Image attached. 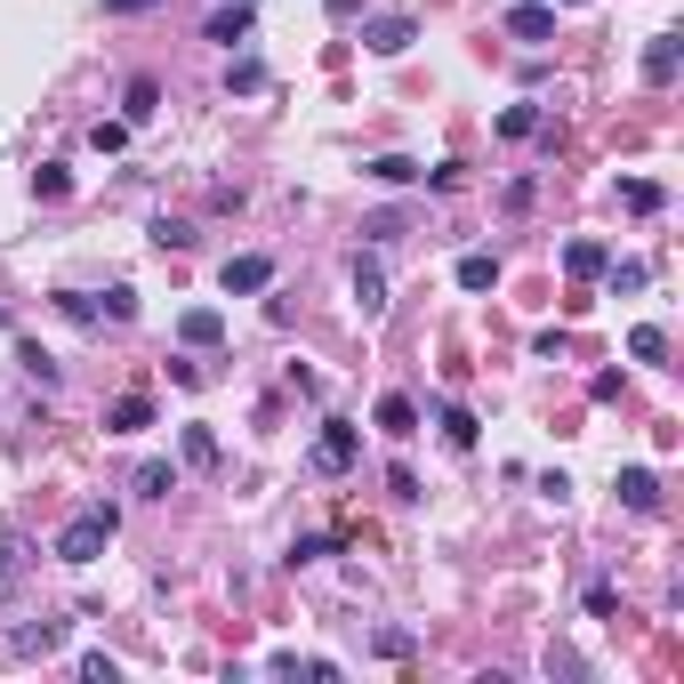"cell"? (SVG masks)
<instances>
[{
	"label": "cell",
	"mask_w": 684,
	"mask_h": 684,
	"mask_svg": "<svg viewBox=\"0 0 684 684\" xmlns=\"http://www.w3.org/2000/svg\"><path fill=\"white\" fill-rule=\"evenodd\" d=\"M330 548H339V540H322V532H306V540H290V564H322Z\"/></svg>",
	"instance_id": "29"
},
{
	"label": "cell",
	"mask_w": 684,
	"mask_h": 684,
	"mask_svg": "<svg viewBox=\"0 0 684 684\" xmlns=\"http://www.w3.org/2000/svg\"><path fill=\"white\" fill-rule=\"evenodd\" d=\"M178 339H185V346H218V339H225V315H218V306H185V315H178Z\"/></svg>",
	"instance_id": "11"
},
{
	"label": "cell",
	"mask_w": 684,
	"mask_h": 684,
	"mask_svg": "<svg viewBox=\"0 0 684 684\" xmlns=\"http://www.w3.org/2000/svg\"><path fill=\"white\" fill-rule=\"evenodd\" d=\"M620 201H628L636 218H660V210H669V185H652V178H628V185H620Z\"/></svg>",
	"instance_id": "19"
},
{
	"label": "cell",
	"mask_w": 684,
	"mask_h": 684,
	"mask_svg": "<svg viewBox=\"0 0 684 684\" xmlns=\"http://www.w3.org/2000/svg\"><path fill=\"white\" fill-rule=\"evenodd\" d=\"M363 9V0H330V16H355Z\"/></svg>",
	"instance_id": "36"
},
{
	"label": "cell",
	"mask_w": 684,
	"mask_h": 684,
	"mask_svg": "<svg viewBox=\"0 0 684 684\" xmlns=\"http://www.w3.org/2000/svg\"><path fill=\"white\" fill-rule=\"evenodd\" d=\"M435 427H443L451 451H475V411L467 403H443V411H435Z\"/></svg>",
	"instance_id": "17"
},
{
	"label": "cell",
	"mask_w": 684,
	"mask_h": 684,
	"mask_svg": "<svg viewBox=\"0 0 684 684\" xmlns=\"http://www.w3.org/2000/svg\"><path fill=\"white\" fill-rule=\"evenodd\" d=\"M620 508H628V515H660V475L652 467H620Z\"/></svg>",
	"instance_id": "8"
},
{
	"label": "cell",
	"mask_w": 684,
	"mask_h": 684,
	"mask_svg": "<svg viewBox=\"0 0 684 684\" xmlns=\"http://www.w3.org/2000/svg\"><path fill=\"white\" fill-rule=\"evenodd\" d=\"M355 306H363V322L387 315V274H379V258H355Z\"/></svg>",
	"instance_id": "10"
},
{
	"label": "cell",
	"mask_w": 684,
	"mask_h": 684,
	"mask_svg": "<svg viewBox=\"0 0 684 684\" xmlns=\"http://www.w3.org/2000/svg\"><path fill=\"white\" fill-rule=\"evenodd\" d=\"M251 33H258L251 0H218V9H210V25H201V40H218V49H242Z\"/></svg>",
	"instance_id": "4"
},
{
	"label": "cell",
	"mask_w": 684,
	"mask_h": 684,
	"mask_svg": "<svg viewBox=\"0 0 684 684\" xmlns=\"http://www.w3.org/2000/svg\"><path fill=\"white\" fill-rule=\"evenodd\" d=\"M540 121H548L540 106H508L500 113V137H540Z\"/></svg>",
	"instance_id": "24"
},
{
	"label": "cell",
	"mask_w": 684,
	"mask_h": 684,
	"mask_svg": "<svg viewBox=\"0 0 684 684\" xmlns=\"http://www.w3.org/2000/svg\"><path fill=\"white\" fill-rule=\"evenodd\" d=\"M33 194H40V201H65V194H73V178L49 161V170H33Z\"/></svg>",
	"instance_id": "28"
},
{
	"label": "cell",
	"mask_w": 684,
	"mask_h": 684,
	"mask_svg": "<svg viewBox=\"0 0 684 684\" xmlns=\"http://www.w3.org/2000/svg\"><path fill=\"white\" fill-rule=\"evenodd\" d=\"M16 370H25L33 387H57V355H49V346H33V339H16Z\"/></svg>",
	"instance_id": "20"
},
{
	"label": "cell",
	"mask_w": 684,
	"mask_h": 684,
	"mask_svg": "<svg viewBox=\"0 0 684 684\" xmlns=\"http://www.w3.org/2000/svg\"><path fill=\"white\" fill-rule=\"evenodd\" d=\"M113 532H121V508H81L65 532H57V564H97V555L113 548Z\"/></svg>",
	"instance_id": "1"
},
{
	"label": "cell",
	"mask_w": 684,
	"mask_h": 684,
	"mask_svg": "<svg viewBox=\"0 0 684 684\" xmlns=\"http://www.w3.org/2000/svg\"><path fill=\"white\" fill-rule=\"evenodd\" d=\"M411 40H419L411 16H370V25H363V49H370V57H403Z\"/></svg>",
	"instance_id": "6"
},
{
	"label": "cell",
	"mask_w": 684,
	"mask_h": 684,
	"mask_svg": "<svg viewBox=\"0 0 684 684\" xmlns=\"http://www.w3.org/2000/svg\"><path fill=\"white\" fill-rule=\"evenodd\" d=\"M81 676H89V684H113L121 669H113V660H106V652H81Z\"/></svg>",
	"instance_id": "34"
},
{
	"label": "cell",
	"mask_w": 684,
	"mask_h": 684,
	"mask_svg": "<svg viewBox=\"0 0 684 684\" xmlns=\"http://www.w3.org/2000/svg\"><path fill=\"white\" fill-rule=\"evenodd\" d=\"M588 612H596V620H612V612H620V596H612V579H588Z\"/></svg>",
	"instance_id": "33"
},
{
	"label": "cell",
	"mask_w": 684,
	"mask_h": 684,
	"mask_svg": "<svg viewBox=\"0 0 684 684\" xmlns=\"http://www.w3.org/2000/svg\"><path fill=\"white\" fill-rule=\"evenodd\" d=\"M145 9H161V0H106V16H145Z\"/></svg>",
	"instance_id": "35"
},
{
	"label": "cell",
	"mask_w": 684,
	"mask_h": 684,
	"mask_svg": "<svg viewBox=\"0 0 684 684\" xmlns=\"http://www.w3.org/2000/svg\"><path fill=\"white\" fill-rule=\"evenodd\" d=\"M225 298H258V290H274V258L266 251H242V258H225Z\"/></svg>",
	"instance_id": "3"
},
{
	"label": "cell",
	"mask_w": 684,
	"mask_h": 684,
	"mask_svg": "<svg viewBox=\"0 0 684 684\" xmlns=\"http://www.w3.org/2000/svg\"><path fill=\"white\" fill-rule=\"evenodd\" d=\"M604 266H612V258H604V242H564V274H572V282H596Z\"/></svg>",
	"instance_id": "16"
},
{
	"label": "cell",
	"mask_w": 684,
	"mask_h": 684,
	"mask_svg": "<svg viewBox=\"0 0 684 684\" xmlns=\"http://www.w3.org/2000/svg\"><path fill=\"white\" fill-rule=\"evenodd\" d=\"M106 315H113V322H137V290H130V282L106 290Z\"/></svg>",
	"instance_id": "30"
},
{
	"label": "cell",
	"mask_w": 684,
	"mask_h": 684,
	"mask_svg": "<svg viewBox=\"0 0 684 684\" xmlns=\"http://www.w3.org/2000/svg\"><path fill=\"white\" fill-rule=\"evenodd\" d=\"M0 330H9V306H0Z\"/></svg>",
	"instance_id": "37"
},
{
	"label": "cell",
	"mask_w": 684,
	"mask_h": 684,
	"mask_svg": "<svg viewBox=\"0 0 684 684\" xmlns=\"http://www.w3.org/2000/svg\"><path fill=\"white\" fill-rule=\"evenodd\" d=\"M676 65H684V40H676V33H652V40H645V81H652V89H669Z\"/></svg>",
	"instance_id": "9"
},
{
	"label": "cell",
	"mask_w": 684,
	"mask_h": 684,
	"mask_svg": "<svg viewBox=\"0 0 684 684\" xmlns=\"http://www.w3.org/2000/svg\"><path fill=\"white\" fill-rule=\"evenodd\" d=\"M185 467H218V435L210 427H185Z\"/></svg>",
	"instance_id": "25"
},
{
	"label": "cell",
	"mask_w": 684,
	"mask_h": 684,
	"mask_svg": "<svg viewBox=\"0 0 684 684\" xmlns=\"http://www.w3.org/2000/svg\"><path fill=\"white\" fill-rule=\"evenodd\" d=\"M379 435L411 443V435H419V403H411V395H379Z\"/></svg>",
	"instance_id": "13"
},
{
	"label": "cell",
	"mask_w": 684,
	"mask_h": 684,
	"mask_svg": "<svg viewBox=\"0 0 684 684\" xmlns=\"http://www.w3.org/2000/svg\"><path fill=\"white\" fill-rule=\"evenodd\" d=\"M25 564H33V548H25V532H0V596L25 579Z\"/></svg>",
	"instance_id": "18"
},
{
	"label": "cell",
	"mask_w": 684,
	"mask_h": 684,
	"mask_svg": "<svg viewBox=\"0 0 684 684\" xmlns=\"http://www.w3.org/2000/svg\"><path fill=\"white\" fill-rule=\"evenodd\" d=\"M57 315H73V322H97V298H81V290H57Z\"/></svg>",
	"instance_id": "32"
},
{
	"label": "cell",
	"mask_w": 684,
	"mask_h": 684,
	"mask_svg": "<svg viewBox=\"0 0 684 684\" xmlns=\"http://www.w3.org/2000/svg\"><path fill=\"white\" fill-rule=\"evenodd\" d=\"M145 427H154V395H121L106 411V435H145Z\"/></svg>",
	"instance_id": "14"
},
{
	"label": "cell",
	"mask_w": 684,
	"mask_h": 684,
	"mask_svg": "<svg viewBox=\"0 0 684 684\" xmlns=\"http://www.w3.org/2000/svg\"><path fill=\"white\" fill-rule=\"evenodd\" d=\"M491 282H500V258H491V251H467V258H460V290H491Z\"/></svg>",
	"instance_id": "21"
},
{
	"label": "cell",
	"mask_w": 684,
	"mask_h": 684,
	"mask_svg": "<svg viewBox=\"0 0 684 684\" xmlns=\"http://www.w3.org/2000/svg\"><path fill=\"white\" fill-rule=\"evenodd\" d=\"M628 355H636V363H669V330H660V322H645V330L628 339Z\"/></svg>",
	"instance_id": "23"
},
{
	"label": "cell",
	"mask_w": 684,
	"mask_h": 684,
	"mask_svg": "<svg viewBox=\"0 0 684 684\" xmlns=\"http://www.w3.org/2000/svg\"><path fill=\"white\" fill-rule=\"evenodd\" d=\"M154 113H161V81H154V73H137V81H130V97H121V121H130V130H145Z\"/></svg>",
	"instance_id": "12"
},
{
	"label": "cell",
	"mask_w": 684,
	"mask_h": 684,
	"mask_svg": "<svg viewBox=\"0 0 684 684\" xmlns=\"http://www.w3.org/2000/svg\"><path fill=\"white\" fill-rule=\"evenodd\" d=\"M508 40H532V49L555 40V9H548V0H515V9H508Z\"/></svg>",
	"instance_id": "7"
},
{
	"label": "cell",
	"mask_w": 684,
	"mask_h": 684,
	"mask_svg": "<svg viewBox=\"0 0 684 684\" xmlns=\"http://www.w3.org/2000/svg\"><path fill=\"white\" fill-rule=\"evenodd\" d=\"M225 89H242V97H258V89H266V65H258V57H242V65H234V73H225Z\"/></svg>",
	"instance_id": "27"
},
{
	"label": "cell",
	"mask_w": 684,
	"mask_h": 684,
	"mask_svg": "<svg viewBox=\"0 0 684 684\" xmlns=\"http://www.w3.org/2000/svg\"><path fill=\"white\" fill-rule=\"evenodd\" d=\"M130 491H137V500H170V491H178V467H170V460H145V467L130 475Z\"/></svg>",
	"instance_id": "15"
},
{
	"label": "cell",
	"mask_w": 684,
	"mask_h": 684,
	"mask_svg": "<svg viewBox=\"0 0 684 684\" xmlns=\"http://www.w3.org/2000/svg\"><path fill=\"white\" fill-rule=\"evenodd\" d=\"M370 178H379V185H419V161H411V154H379Z\"/></svg>",
	"instance_id": "22"
},
{
	"label": "cell",
	"mask_w": 684,
	"mask_h": 684,
	"mask_svg": "<svg viewBox=\"0 0 684 684\" xmlns=\"http://www.w3.org/2000/svg\"><path fill=\"white\" fill-rule=\"evenodd\" d=\"M355 451H363L355 427H346V419H322L315 451H306V467H315V475H346V467H355Z\"/></svg>",
	"instance_id": "2"
},
{
	"label": "cell",
	"mask_w": 684,
	"mask_h": 684,
	"mask_svg": "<svg viewBox=\"0 0 684 684\" xmlns=\"http://www.w3.org/2000/svg\"><path fill=\"white\" fill-rule=\"evenodd\" d=\"M89 137H97V154H121V145H130V121H97Z\"/></svg>",
	"instance_id": "31"
},
{
	"label": "cell",
	"mask_w": 684,
	"mask_h": 684,
	"mask_svg": "<svg viewBox=\"0 0 684 684\" xmlns=\"http://www.w3.org/2000/svg\"><path fill=\"white\" fill-rule=\"evenodd\" d=\"M65 628H73V620H33V628H9V652H16V660H49L57 645H65Z\"/></svg>",
	"instance_id": "5"
},
{
	"label": "cell",
	"mask_w": 684,
	"mask_h": 684,
	"mask_svg": "<svg viewBox=\"0 0 684 684\" xmlns=\"http://www.w3.org/2000/svg\"><path fill=\"white\" fill-rule=\"evenodd\" d=\"M154 251H194V225L185 218H154Z\"/></svg>",
	"instance_id": "26"
}]
</instances>
